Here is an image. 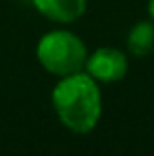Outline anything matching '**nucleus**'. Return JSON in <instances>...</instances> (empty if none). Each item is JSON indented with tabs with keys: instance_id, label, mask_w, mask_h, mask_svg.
I'll use <instances>...</instances> for the list:
<instances>
[{
	"instance_id": "20e7f679",
	"label": "nucleus",
	"mask_w": 154,
	"mask_h": 156,
	"mask_svg": "<svg viewBox=\"0 0 154 156\" xmlns=\"http://www.w3.org/2000/svg\"><path fill=\"white\" fill-rule=\"evenodd\" d=\"M34 8L55 24L77 22L87 10V0H32Z\"/></svg>"
},
{
	"instance_id": "f03ea898",
	"label": "nucleus",
	"mask_w": 154,
	"mask_h": 156,
	"mask_svg": "<svg viewBox=\"0 0 154 156\" xmlns=\"http://www.w3.org/2000/svg\"><path fill=\"white\" fill-rule=\"evenodd\" d=\"M36 57L47 73L65 77L83 71L87 63V46L77 34L69 30H51L40 38L36 46Z\"/></svg>"
},
{
	"instance_id": "423d86ee",
	"label": "nucleus",
	"mask_w": 154,
	"mask_h": 156,
	"mask_svg": "<svg viewBox=\"0 0 154 156\" xmlns=\"http://www.w3.org/2000/svg\"><path fill=\"white\" fill-rule=\"evenodd\" d=\"M148 14H150V18L154 20V0H148Z\"/></svg>"
},
{
	"instance_id": "7ed1b4c3",
	"label": "nucleus",
	"mask_w": 154,
	"mask_h": 156,
	"mask_svg": "<svg viewBox=\"0 0 154 156\" xmlns=\"http://www.w3.org/2000/svg\"><path fill=\"white\" fill-rule=\"evenodd\" d=\"M85 71L97 83H117V81L124 79L128 71V57L119 48L101 46L93 53H89Z\"/></svg>"
},
{
	"instance_id": "f257e3e1",
	"label": "nucleus",
	"mask_w": 154,
	"mask_h": 156,
	"mask_svg": "<svg viewBox=\"0 0 154 156\" xmlns=\"http://www.w3.org/2000/svg\"><path fill=\"white\" fill-rule=\"evenodd\" d=\"M51 107L67 130L87 134L99 125L103 113V97L99 83L87 71L59 77L51 91Z\"/></svg>"
},
{
	"instance_id": "39448f33",
	"label": "nucleus",
	"mask_w": 154,
	"mask_h": 156,
	"mask_svg": "<svg viewBox=\"0 0 154 156\" xmlns=\"http://www.w3.org/2000/svg\"><path fill=\"white\" fill-rule=\"evenodd\" d=\"M127 50L136 57H144L154 51V20L136 22L127 36Z\"/></svg>"
}]
</instances>
